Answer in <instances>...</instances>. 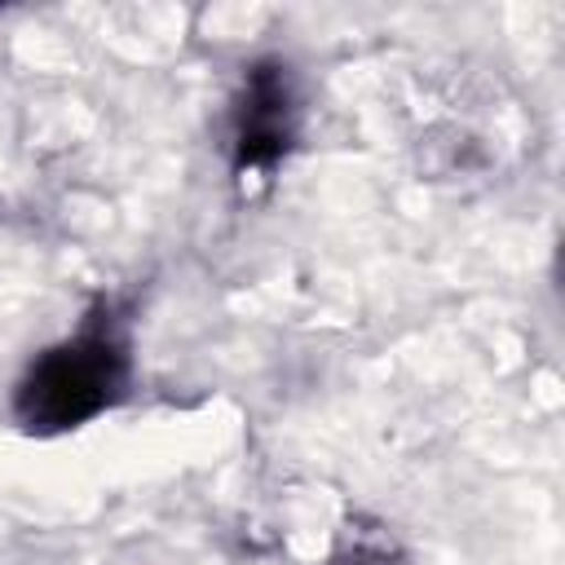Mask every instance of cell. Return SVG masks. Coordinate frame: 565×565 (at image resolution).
Masks as SVG:
<instances>
[{
  "mask_svg": "<svg viewBox=\"0 0 565 565\" xmlns=\"http://www.w3.org/2000/svg\"><path fill=\"white\" fill-rule=\"evenodd\" d=\"M128 380V344L110 322L53 344L18 384V419L31 433H66L102 415Z\"/></svg>",
  "mask_w": 565,
  "mask_h": 565,
  "instance_id": "6da1fadb",
  "label": "cell"
},
{
  "mask_svg": "<svg viewBox=\"0 0 565 565\" xmlns=\"http://www.w3.org/2000/svg\"><path fill=\"white\" fill-rule=\"evenodd\" d=\"M296 137V88L282 62H256L234 124V168H274Z\"/></svg>",
  "mask_w": 565,
  "mask_h": 565,
  "instance_id": "7a4b0ae2",
  "label": "cell"
}]
</instances>
